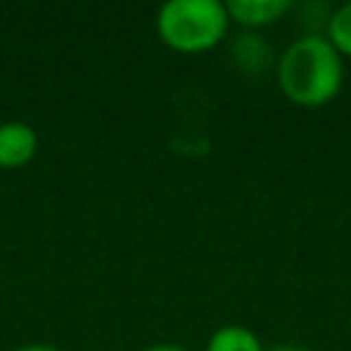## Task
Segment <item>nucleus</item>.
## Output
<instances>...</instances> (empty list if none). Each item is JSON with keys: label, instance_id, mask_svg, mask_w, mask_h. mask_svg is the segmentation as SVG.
Listing matches in <instances>:
<instances>
[{"label": "nucleus", "instance_id": "nucleus-1", "mask_svg": "<svg viewBox=\"0 0 351 351\" xmlns=\"http://www.w3.org/2000/svg\"><path fill=\"white\" fill-rule=\"evenodd\" d=\"M280 93L304 110L329 104L346 77L343 55L329 44L324 33H304L293 38L274 63Z\"/></svg>", "mask_w": 351, "mask_h": 351}, {"label": "nucleus", "instance_id": "nucleus-2", "mask_svg": "<svg viewBox=\"0 0 351 351\" xmlns=\"http://www.w3.org/2000/svg\"><path fill=\"white\" fill-rule=\"evenodd\" d=\"M228 27L230 16L219 0H167L156 14L159 41L181 55L211 52Z\"/></svg>", "mask_w": 351, "mask_h": 351}, {"label": "nucleus", "instance_id": "nucleus-3", "mask_svg": "<svg viewBox=\"0 0 351 351\" xmlns=\"http://www.w3.org/2000/svg\"><path fill=\"white\" fill-rule=\"evenodd\" d=\"M38 151V134L25 121L0 123V167H22Z\"/></svg>", "mask_w": 351, "mask_h": 351}, {"label": "nucleus", "instance_id": "nucleus-4", "mask_svg": "<svg viewBox=\"0 0 351 351\" xmlns=\"http://www.w3.org/2000/svg\"><path fill=\"white\" fill-rule=\"evenodd\" d=\"M288 0H230L225 3V11L230 22L241 25L244 30H261L274 22H280L288 14Z\"/></svg>", "mask_w": 351, "mask_h": 351}, {"label": "nucleus", "instance_id": "nucleus-5", "mask_svg": "<svg viewBox=\"0 0 351 351\" xmlns=\"http://www.w3.org/2000/svg\"><path fill=\"white\" fill-rule=\"evenodd\" d=\"M206 351H266L261 337L244 324H222L211 332Z\"/></svg>", "mask_w": 351, "mask_h": 351}, {"label": "nucleus", "instance_id": "nucleus-6", "mask_svg": "<svg viewBox=\"0 0 351 351\" xmlns=\"http://www.w3.org/2000/svg\"><path fill=\"white\" fill-rule=\"evenodd\" d=\"M324 36L343 58H351V3H343L329 11Z\"/></svg>", "mask_w": 351, "mask_h": 351}, {"label": "nucleus", "instance_id": "nucleus-7", "mask_svg": "<svg viewBox=\"0 0 351 351\" xmlns=\"http://www.w3.org/2000/svg\"><path fill=\"white\" fill-rule=\"evenodd\" d=\"M140 351H189V348H184L178 343H154V346H145Z\"/></svg>", "mask_w": 351, "mask_h": 351}, {"label": "nucleus", "instance_id": "nucleus-8", "mask_svg": "<svg viewBox=\"0 0 351 351\" xmlns=\"http://www.w3.org/2000/svg\"><path fill=\"white\" fill-rule=\"evenodd\" d=\"M16 351H60V348H55L49 343H27V346H19Z\"/></svg>", "mask_w": 351, "mask_h": 351}, {"label": "nucleus", "instance_id": "nucleus-9", "mask_svg": "<svg viewBox=\"0 0 351 351\" xmlns=\"http://www.w3.org/2000/svg\"><path fill=\"white\" fill-rule=\"evenodd\" d=\"M266 351H310L307 346H299V343H280V346H271Z\"/></svg>", "mask_w": 351, "mask_h": 351}]
</instances>
